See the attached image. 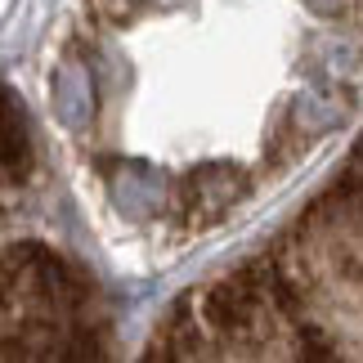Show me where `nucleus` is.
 Here are the masks:
<instances>
[{"label":"nucleus","instance_id":"1","mask_svg":"<svg viewBox=\"0 0 363 363\" xmlns=\"http://www.w3.org/2000/svg\"><path fill=\"white\" fill-rule=\"evenodd\" d=\"M45 99L108 247L166 264L363 113V0H77Z\"/></svg>","mask_w":363,"mask_h":363},{"label":"nucleus","instance_id":"2","mask_svg":"<svg viewBox=\"0 0 363 363\" xmlns=\"http://www.w3.org/2000/svg\"><path fill=\"white\" fill-rule=\"evenodd\" d=\"M157 363H363V144L287 238L179 314Z\"/></svg>","mask_w":363,"mask_h":363},{"label":"nucleus","instance_id":"3","mask_svg":"<svg viewBox=\"0 0 363 363\" xmlns=\"http://www.w3.org/2000/svg\"><path fill=\"white\" fill-rule=\"evenodd\" d=\"M45 148L0 86V363H104L90 287L54 233Z\"/></svg>","mask_w":363,"mask_h":363}]
</instances>
